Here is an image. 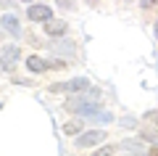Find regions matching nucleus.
<instances>
[{
    "label": "nucleus",
    "mask_w": 158,
    "mask_h": 156,
    "mask_svg": "<svg viewBox=\"0 0 158 156\" xmlns=\"http://www.w3.org/2000/svg\"><path fill=\"white\" fill-rule=\"evenodd\" d=\"M100 140H106V132H103V130H90V132H85V135L77 138V145L79 148H90V145H98Z\"/></svg>",
    "instance_id": "nucleus-1"
},
{
    "label": "nucleus",
    "mask_w": 158,
    "mask_h": 156,
    "mask_svg": "<svg viewBox=\"0 0 158 156\" xmlns=\"http://www.w3.org/2000/svg\"><path fill=\"white\" fill-rule=\"evenodd\" d=\"M27 16L32 19V21H48V19L53 16V8L50 6H29Z\"/></svg>",
    "instance_id": "nucleus-2"
},
{
    "label": "nucleus",
    "mask_w": 158,
    "mask_h": 156,
    "mask_svg": "<svg viewBox=\"0 0 158 156\" xmlns=\"http://www.w3.org/2000/svg\"><path fill=\"white\" fill-rule=\"evenodd\" d=\"M66 29H69V24L66 21H61V19H48V24H45V32L50 34V37H63L66 34Z\"/></svg>",
    "instance_id": "nucleus-3"
},
{
    "label": "nucleus",
    "mask_w": 158,
    "mask_h": 156,
    "mask_svg": "<svg viewBox=\"0 0 158 156\" xmlns=\"http://www.w3.org/2000/svg\"><path fill=\"white\" fill-rule=\"evenodd\" d=\"M27 69H29V72H34V74H42V72L50 69V64H48L45 58H40V56H29L27 58Z\"/></svg>",
    "instance_id": "nucleus-4"
},
{
    "label": "nucleus",
    "mask_w": 158,
    "mask_h": 156,
    "mask_svg": "<svg viewBox=\"0 0 158 156\" xmlns=\"http://www.w3.org/2000/svg\"><path fill=\"white\" fill-rule=\"evenodd\" d=\"M69 109L77 114H92L95 111V106H92V100H85V98H74L71 103H69Z\"/></svg>",
    "instance_id": "nucleus-5"
},
{
    "label": "nucleus",
    "mask_w": 158,
    "mask_h": 156,
    "mask_svg": "<svg viewBox=\"0 0 158 156\" xmlns=\"http://www.w3.org/2000/svg\"><path fill=\"white\" fill-rule=\"evenodd\" d=\"M3 27H6L11 34H19V19H16V16H8V13H6V16H3Z\"/></svg>",
    "instance_id": "nucleus-6"
},
{
    "label": "nucleus",
    "mask_w": 158,
    "mask_h": 156,
    "mask_svg": "<svg viewBox=\"0 0 158 156\" xmlns=\"http://www.w3.org/2000/svg\"><path fill=\"white\" fill-rule=\"evenodd\" d=\"M87 87H90V82H87V79H71V82L66 85L69 93H79V90H87Z\"/></svg>",
    "instance_id": "nucleus-7"
},
{
    "label": "nucleus",
    "mask_w": 158,
    "mask_h": 156,
    "mask_svg": "<svg viewBox=\"0 0 158 156\" xmlns=\"http://www.w3.org/2000/svg\"><path fill=\"white\" fill-rule=\"evenodd\" d=\"M3 58L13 64V61L19 58V48H13V45H8V48H3Z\"/></svg>",
    "instance_id": "nucleus-8"
},
{
    "label": "nucleus",
    "mask_w": 158,
    "mask_h": 156,
    "mask_svg": "<svg viewBox=\"0 0 158 156\" xmlns=\"http://www.w3.org/2000/svg\"><path fill=\"white\" fill-rule=\"evenodd\" d=\"M63 132H66V135H77V132H82V124H79V122H69L66 127H63Z\"/></svg>",
    "instance_id": "nucleus-9"
},
{
    "label": "nucleus",
    "mask_w": 158,
    "mask_h": 156,
    "mask_svg": "<svg viewBox=\"0 0 158 156\" xmlns=\"http://www.w3.org/2000/svg\"><path fill=\"white\" fill-rule=\"evenodd\" d=\"M58 8H63V11H74V0H58Z\"/></svg>",
    "instance_id": "nucleus-10"
},
{
    "label": "nucleus",
    "mask_w": 158,
    "mask_h": 156,
    "mask_svg": "<svg viewBox=\"0 0 158 156\" xmlns=\"http://www.w3.org/2000/svg\"><path fill=\"white\" fill-rule=\"evenodd\" d=\"M50 69H66V61H50Z\"/></svg>",
    "instance_id": "nucleus-11"
},
{
    "label": "nucleus",
    "mask_w": 158,
    "mask_h": 156,
    "mask_svg": "<svg viewBox=\"0 0 158 156\" xmlns=\"http://www.w3.org/2000/svg\"><path fill=\"white\" fill-rule=\"evenodd\" d=\"M156 37H158V24H156Z\"/></svg>",
    "instance_id": "nucleus-12"
},
{
    "label": "nucleus",
    "mask_w": 158,
    "mask_h": 156,
    "mask_svg": "<svg viewBox=\"0 0 158 156\" xmlns=\"http://www.w3.org/2000/svg\"><path fill=\"white\" fill-rule=\"evenodd\" d=\"M87 3H98V0H87Z\"/></svg>",
    "instance_id": "nucleus-13"
},
{
    "label": "nucleus",
    "mask_w": 158,
    "mask_h": 156,
    "mask_svg": "<svg viewBox=\"0 0 158 156\" xmlns=\"http://www.w3.org/2000/svg\"><path fill=\"white\" fill-rule=\"evenodd\" d=\"M21 3H32V0H21Z\"/></svg>",
    "instance_id": "nucleus-14"
}]
</instances>
